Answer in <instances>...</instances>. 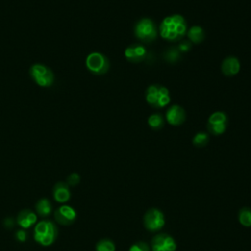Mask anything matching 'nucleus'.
<instances>
[{
  "label": "nucleus",
  "mask_w": 251,
  "mask_h": 251,
  "mask_svg": "<svg viewBox=\"0 0 251 251\" xmlns=\"http://www.w3.org/2000/svg\"><path fill=\"white\" fill-rule=\"evenodd\" d=\"M161 36L168 41H178L186 33V22L181 15L166 17L159 27Z\"/></svg>",
  "instance_id": "obj_1"
},
{
  "label": "nucleus",
  "mask_w": 251,
  "mask_h": 251,
  "mask_svg": "<svg viewBox=\"0 0 251 251\" xmlns=\"http://www.w3.org/2000/svg\"><path fill=\"white\" fill-rule=\"evenodd\" d=\"M34 240L43 245L49 246L54 243L57 237V228L56 226L48 220L40 221L36 224L34 227Z\"/></svg>",
  "instance_id": "obj_2"
},
{
  "label": "nucleus",
  "mask_w": 251,
  "mask_h": 251,
  "mask_svg": "<svg viewBox=\"0 0 251 251\" xmlns=\"http://www.w3.org/2000/svg\"><path fill=\"white\" fill-rule=\"evenodd\" d=\"M145 99L149 105L155 108H163L171 101L169 90L160 84H151L146 89Z\"/></svg>",
  "instance_id": "obj_3"
},
{
  "label": "nucleus",
  "mask_w": 251,
  "mask_h": 251,
  "mask_svg": "<svg viewBox=\"0 0 251 251\" xmlns=\"http://www.w3.org/2000/svg\"><path fill=\"white\" fill-rule=\"evenodd\" d=\"M157 27L155 23L149 18L140 19L134 26L135 36L144 43L152 42L157 37Z\"/></svg>",
  "instance_id": "obj_4"
},
{
  "label": "nucleus",
  "mask_w": 251,
  "mask_h": 251,
  "mask_svg": "<svg viewBox=\"0 0 251 251\" xmlns=\"http://www.w3.org/2000/svg\"><path fill=\"white\" fill-rule=\"evenodd\" d=\"M143 226L150 232H156L165 226V216L163 212L157 208H151L146 211L143 216Z\"/></svg>",
  "instance_id": "obj_5"
},
{
  "label": "nucleus",
  "mask_w": 251,
  "mask_h": 251,
  "mask_svg": "<svg viewBox=\"0 0 251 251\" xmlns=\"http://www.w3.org/2000/svg\"><path fill=\"white\" fill-rule=\"evenodd\" d=\"M85 63L87 69L95 75H104L108 72L110 67V63L107 57L98 52H93L89 54L86 58Z\"/></svg>",
  "instance_id": "obj_6"
},
{
  "label": "nucleus",
  "mask_w": 251,
  "mask_h": 251,
  "mask_svg": "<svg viewBox=\"0 0 251 251\" xmlns=\"http://www.w3.org/2000/svg\"><path fill=\"white\" fill-rule=\"evenodd\" d=\"M30 75L40 86H50L54 81V75L51 70L41 64H35L30 68Z\"/></svg>",
  "instance_id": "obj_7"
},
{
  "label": "nucleus",
  "mask_w": 251,
  "mask_h": 251,
  "mask_svg": "<svg viewBox=\"0 0 251 251\" xmlns=\"http://www.w3.org/2000/svg\"><path fill=\"white\" fill-rule=\"evenodd\" d=\"M227 126V117L224 112L213 113L207 123V128L210 133L214 135H220L224 133Z\"/></svg>",
  "instance_id": "obj_8"
},
{
  "label": "nucleus",
  "mask_w": 251,
  "mask_h": 251,
  "mask_svg": "<svg viewBox=\"0 0 251 251\" xmlns=\"http://www.w3.org/2000/svg\"><path fill=\"white\" fill-rule=\"evenodd\" d=\"M176 242L173 236L167 233H158L151 239L152 251H176Z\"/></svg>",
  "instance_id": "obj_9"
},
{
  "label": "nucleus",
  "mask_w": 251,
  "mask_h": 251,
  "mask_svg": "<svg viewBox=\"0 0 251 251\" xmlns=\"http://www.w3.org/2000/svg\"><path fill=\"white\" fill-rule=\"evenodd\" d=\"M76 216L77 215L75 210L69 205H63L59 207L54 213L56 222H58L60 225H63V226L72 225L75 221Z\"/></svg>",
  "instance_id": "obj_10"
},
{
  "label": "nucleus",
  "mask_w": 251,
  "mask_h": 251,
  "mask_svg": "<svg viewBox=\"0 0 251 251\" xmlns=\"http://www.w3.org/2000/svg\"><path fill=\"white\" fill-rule=\"evenodd\" d=\"M126 58L132 63H139L146 57V49L140 43H134L126 47L125 51Z\"/></svg>",
  "instance_id": "obj_11"
},
{
  "label": "nucleus",
  "mask_w": 251,
  "mask_h": 251,
  "mask_svg": "<svg viewBox=\"0 0 251 251\" xmlns=\"http://www.w3.org/2000/svg\"><path fill=\"white\" fill-rule=\"evenodd\" d=\"M185 111L179 105L171 106L166 113V120L172 126H179L185 121Z\"/></svg>",
  "instance_id": "obj_12"
},
{
  "label": "nucleus",
  "mask_w": 251,
  "mask_h": 251,
  "mask_svg": "<svg viewBox=\"0 0 251 251\" xmlns=\"http://www.w3.org/2000/svg\"><path fill=\"white\" fill-rule=\"evenodd\" d=\"M221 70L225 75L233 76L240 71V62L236 57L228 56L222 62Z\"/></svg>",
  "instance_id": "obj_13"
},
{
  "label": "nucleus",
  "mask_w": 251,
  "mask_h": 251,
  "mask_svg": "<svg viewBox=\"0 0 251 251\" xmlns=\"http://www.w3.org/2000/svg\"><path fill=\"white\" fill-rule=\"evenodd\" d=\"M54 199L58 203H66L71 198V191L69 185L66 182H58L54 185L53 188Z\"/></svg>",
  "instance_id": "obj_14"
},
{
  "label": "nucleus",
  "mask_w": 251,
  "mask_h": 251,
  "mask_svg": "<svg viewBox=\"0 0 251 251\" xmlns=\"http://www.w3.org/2000/svg\"><path fill=\"white\" fill-rule=\"evenodd\" d=\"M37 221V216L30 210H22L17 217V224L23 228H28Z\"/></svg>",
  "instance_id": "obj_15"
},
{
  "label": "nucleus",
  "mask_w": 251,
  "mask_h": 251,
  "mask_svg": "<svg viewBox=\"0 0 251 251\" xmlns=\"http://www.w3.org/2000/svg\"><path fill=\"white\" fill-rule=\"evenodd\" d=\"M187 36H188V40L191 43H201L204 38H205V31L204 29L199 26V25H193L191 26L188 31H187Z\"/></svg>",
  "instance_id": "obj_16"
},
{
  "label": "nucleus",
  "mask_w": 251,
  "mask_h": 251,
  "mask_svg": "<svg viewBox=\"0 0 251 251\" xmlns=\"http://www.w3.org/2000/svg\"><path fill=\"white\" fill-rule=\"evenodd\" d=\"M35 210L39 216L46 217L52 212V205L48 199L42 198L37 201L35 205Z\"/></svg>",
  "instance_id": "obj_17"
},
{
  "label": "nucleus",
  "mask_w": 251,
  "mask_h": 251,
  "mask_svg": "<svg viewBox=\"0 0 251 251\" xmlns=\"http://www.w3.org/2000/svg\"><path fill=\"white\" fill-rule=\"evenodd\" d=\"M181 58V53L176 47H170L164 53V59L171 64H175Z\"/></svg>",
  "instance_id": "obj_18"
},
{
  "label": "nucleus",
  "mask_w": 251,
  "mask_h": 251,
  "mask_svg": "<svg viewBox=\"0 0 251 251\" xmlns=\"http://www.w3.org/2000/svg\"><path fill=\"white\" fill-rule=\"evenodd\" d=\"M238 222L246 227L251 226V209L244 207L238 211Z\"/></svg>",
  "instance_id": "obj_19"
},
{
  "label": "nucleus",
  "mask_w": 251,
  "mask_h": 251,
  "mask_svg": "<svg viewBox=\"0 0 251 251\" xmlns=\"http://www.w3.org/2000/svg\"><path fill=\"white\" fill-rule=\"evenodd\" d=\"M95 250L96 251H116V245L113 240L109 238H103L96 243Z\"/></svg>",
  "instance_id": "obj_20"
},
{
  "label": "nucleus",
  "mask_w": 251,
  "mask_h": 251,
  "mask_svg": "<svg viewBox=\"0 0 251 251\" xmlns=\"http://www.w3.org/2000/svg\"><path fill=\"white\" fill-rule=\"evenodd\" d=\"M148 125L153 129H160L164 126V118L160 114H153L148 118Z\"/></svg>",
  "instance_id": "obj_21"
},
{
  "label": "nucleus",
  "mask_w": 251,
  "mask_h": 251,
  "mask_svg": "<svg viewBox=\"0 0 251 251\" xmlns=\"http://www.w3.org/2000/svg\"><path fill=\"white\" fill-rule=\"evenodd\" d=\"M208 142H209V135L203 131L197 132L192 139V143L197 147H203L207 145Z\"/></svg>",
  "instance_id": "obj_22"
},
{
  "label": "nucleus",
  "mask_w": 251,
  "mask_h": 251,
  "mask_svg": "<svg viewBox=\"0 0 251 251\" xmlns=\"http://www.w3.org/2000/svg\"><path fill=\"white\" fill-rule=\"evenodd\" d=\"M128 251H151L149 245L144 241L134 242L128 249Z\"/></svg>",
  "instance_id": "obj_23"
},
{
  "label": "nucleus",
  "mask_w": 251,
  "mask_h": 251,
  "mask_svg": "<svg viewBox=\"0 0 251 251\" xmlns=\"http://www.w3.org/2000/svg\"><path fill=\"white\" fill-rule=\"evenodd\" d=\"M191 47H192V43L189 41V40H183V41H181L177 46H176V48L178 49V51L180 52V53H186V52H188L190 49H191Z\"/></svg>",
  "instance_id": "obj_24"
},
{
  "label": "nucleus",
  "mask_w": 251,
  "mask_h": 251,
  "mask_svg": "<svg viewBox=\"0 0 251 251\" xmlns=\"http://www.w3.org/2000/svg\"><path fill=\"white\" fill-rule=\"evenodd\" d=\"M67 180H68V184H70V185H72V186H75V185H76V184L79 183V181H80V176H79V175H78L77 173H73V174H71V175L68 176Z\"/></svg>",
  "instance_id": "obj_25"
},
{
  "label": "nucleus",
  "mask_w": 251,
  "mask_h": 251,
  "mask_svg": "<svg viewBox=\"0 0 251 251\" xmlns=\"http://www.w3.org/2000/svg\"><path fill=\"white\" fill-rule=\"evenodd\" d=\"M26 236H27V234H26V232H25L24 229H20V230H18L17 233H16V238H17L19 241H21V242L25 241V240H26Z\"/></svg>",
  "instance_id": "obj_26"
}]
</instances>
